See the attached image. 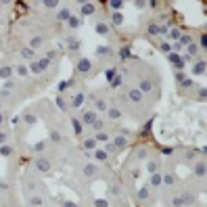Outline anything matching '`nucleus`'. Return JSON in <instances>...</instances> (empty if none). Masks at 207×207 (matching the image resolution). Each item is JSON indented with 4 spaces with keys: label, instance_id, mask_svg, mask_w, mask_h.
<instances>
[{
    "label": "nucleus",
    "instance_id": "obj_1",
    "mask_svg": "<svg viewBox=\"0 0 207 207\" xmlns=\"http://www.w3.org/2000/svg\"><path fill=\"white\" fill-rule=\"evenodd\" d=\"M36 167H38L40 172H48V169H50V161L46 157H38V159H36Z\"/></svg>",
    "mask_w": 207,
    "mask_h": 207
},
{
    "label": "nucleus",
    "instance_id": "obj_2",
    "mask_svg": "<svg viewBox=\"0 0 207 207\" xmlns=\"http://www.w3.org/2000/svg\"><path fill=\"white\" fill-rule=\"evenodd\" d=\"M82 121H84V123H94V121H96V113H94V111H88V113L84 115Z\"/></svg>",
    "mask_w": 207,
    "mask_h": 207
},
{
    "label": "nucleus",
    "instance_id": "obj_3",
    "mask_svg": "<svg viewBox=\"0 0 207 207\" xmlns=\"http://www.w3.org/2000/svg\"><path fill=\"white\" fill-rule=\"evenodd\" d=\"M151 88H153V84L149 82V80H142V82H140V92H151Z\"/></svg>",
    "mask_w": 207,
    "mask_h": 207
},
{
    "label": "nucleus",
    "instance_id": "obj_4",
    "mask_svg": "<svg viewBox=\"0 0 207 207\" xmlns=\"http://www.w3.org/2000/svg\"><path fill=\"white\" fill-rule=\"evenodd\" d=\"M125 145H128V140H125L123 136H119V138H115V145H113V149L117 151V149H123Z\"/></svg>",
    "mask_w": 207,
    "mask_h": 207
},
{
    "label": "nucleus",
    "instance_id": "obj_5",
    "mask_svg": "<svg viewBox=\"0 0 207 207\" xmlns=\"http://www.w3.org/2000/svg\"><path fill=\"white\" fill-rule=\"evenodd\" d=\"M203 71H205V63L201 61V63H197V65H195V69H193V73H195V75H201Z\"/></svg>",
    "mask_w": 207,
    "mask_h": 207
},
{
    "label": "nucleus",
    "instance_id": "obj_6",
    "mask_svg": "<svg viewBox=\"0 0 207 207\" xmlns=\"http://www.w3.org/2000/svg\"><path fill=\"white\" fill-rule=\"evenodd\" d=\"M130 98H132L134 103H138L140 98H142V92H140V90H130Z\"/></svg>",
    "mask_w": 207,
    "mask_h": 207
},
{
    "label": "nucleus",
    "instance_id": "obj_7",
    "mask_svg": "<svg viewBox=\"0 0 207 207\" xmlns=\"http://www.w3.org/2000/svg\"><path fill=\"white\" fill-rule=\"evenodd\" d=\"M180 201H182V205L186 203V205H191V203H195V197L191 195V193H186L184 197H180Z\"/></svg>",
    "mask_w": 207,
    "mask_h": 207
},
{
    "label": "nucleus",
    "instance_id": "obj_8",
    "mask_svg": "<svg viewBox=\"0 0 207 207\" xmlns=\"http://www.w3.org/2000/svg\"><path fill=\"white\" fill-rule=\"evenodd\" d=\"M77 67H80V71H88L90 69V61L88 59H82V61L77 63Z\"/></svg>",
    "mask_w": 207,
    "mask_h": 207
},
{
    "label": "nucleus",
    "instance_id": "obj_9",
    "mask_svg": "<svg viewBox=\"0 0 207 207\" xmlns=\"http://www.w3.org/2000/svg\"><path fill=\"white\" fill-rule=\"evenodd\" d=\"M96 172H98L96 165H86V167H84V174H86V176H94Z\"/></svg>",
    "mask_w": 207,
    "mask_h": 207
},
{
    "label": "nucleus",
    "instance_id": "obj_10",
    "mask_svg": "<svg viewBox=\"0 0 207 207\" xmlns=\"http://www.w3.org/2000/svg\"><path fill=\"white\" fill-rule=\"evenodd\" d=\"M21 57L32 61V59H34V50H32V48H23V50H21Z\"/></svg>",
    "mask_w": 207,
    "mask_h": 207
},
{
    "label": "nucleus",
    "instance_id": "obj_11",
    "mask_svg": "<svg viewBox=\"0 0 207 207\" xmlns=\"http://www.w3.org/2000/svg\"><path fill=\"white\" fill-rule=\"evenodd\" d=\"M161 182H165V184H174L176 182V178L172 174H165V176H161Z\"/></svg>",
    "mask_w": 207,
    "mask_h": 207
},
{
    "label": "nucleus",
    "instance_id": "obj_12",
    "mask_svg": "<svg viewBox=\"0 0 207 207\" xmlns=\"http://www.w3.org/2000/svg\"><path fill=\"white\" fill-rule=\"evenodd\" d=\"M82 103H84V94H75V98H73V107H82Z\"/></svg>",
    "mask_w": 207,
    "mask_h": 207
},
{
    "label": "nucleus",
    "instance_id": "obj_13",
    "mask_svg": "<svg viewBox=\"0 0 207 207\" xmlns=\"http://www.w3.org/2000/svg\"><path fill=\"white\" fill-rule=\"evenodd\" d=\"M195 174L203 178V176H205V163H199V165H197V167H195Z\"/></svg>",
    "mask_w": 207,
    "mask_h": 207
},
{
    "label": "nucleus",
    "instance_id": "obj_14",
    "mask_svg": "<svg viewBox=\"0 0 207 207\" xmlns=\"http://www.w3.org/2000/svg\"><path fill=\"white\" fill-rule=\"evenodd\" d=\"M11 73H13L11 67H2V69H0V77H11Z\"/></svg>",
    "mask_w": 207,
    "mask_h": 207
},
{
    "label": "nucleus",
    "instance_id": "obj_15",
    "mask_svg": "<svg viewBox=\"0 0 207 207\" xmlns=\"http://www.w3.org/2000/svg\"><path fill=\"white\" fill-rule=\"evenodd\" d=\"M94 107H96V111H107V103L105 101H96Z\"/></svg>",
    "mask_w": 207,
    "mask_h": 207
},
{
    "label": "nucleus",
    "instance_id": "obj_16",
    "mask_svg": "<svg viewBox=\"0 0 207 207\" xmlns=\"http://www.w3.org/2000/svg\"><path fill=\"white\" fill-rule=\"evenodd\" d=\"M138 199H140V201L149 199V188H140V193H138Z\"/></svg>",
    "mask_w": 207,
    "mask_h": 207
},
{
    "label": "nucleus",
    "instance_id": "obj_17",
    "mask_svg": "<svg viewBox=\"0 0 207 207\" xmlns=\"http://www.w3.org/2000/svg\"><path fill=\"white\" fill-rule=\"evenodd\" d=\"M59 19H61V21L69 19V11H67V8H61V11H59Z\"/></svg>",
    "mask_w": 207,
    "mask_h": 207
},
{
    "label": "nucleus",
    "instance_id": "obj_18",
    "mask_svg": "<svg viewBox=\"0 0 207 207\" xmlns=\"http://www.w3.org/2000/svg\"><path fill=\"white\" fill-rule=\"evenodd\" d=\"M178 44H180V46H182V44H193V38H191V36H182Z\"/></svg>",
    "mask_w": 207,
    "mask_h": 207
},
{
    "label": "nucleus",
    "instance_id": "obj_19",
    "mask_svg": "<svg viewBox=\"0 0 207 207\" xmlns=\"http://www.w3.org/2000/svg\"><path fill=\"white\" fill-rule=\"evenodd\" d=\"M44 6H46V8H57L59 2H57V0H46V2H44Z\"/></svg>",
    "mask_w": 207,
    "mask_h": 207
},
{
    "label": "nucleus",
    "instance_id": "obj_20",
    "mask_svg": "<svg viewBox=\"0 0 207 207\" xmlns=\"http://www.w3.org/2000/svg\"><path fill=\"white\" fill-rule=\"evenodd\" d=\"M40 44H42V38H34V40H32V44H29V48L34 50V48H38Z\"/></svg>",
    "mask_w": 207,
    "mask_h": 207
},
{
    "label": "nucleus",
    "instance_id": "obj_21",
    "mask_svg": "<svg viewBox=\"0 0 207 207\" xmlns=\"http://www.w3.org/2000/svg\"><path fill=\"white\" fill-rule=\"evenodd\" d=\"M94 157H96L98 161H105V159H107V153H105V151H96V155H94Z\"/></svg>",
    "mask_w": 207,
    "mask_h": 207
},
{
    "label": "nucleus",
    "instance_id": "obj_22",
    "mask_svg": "<svg viewBox=\"0 0 207 207\" xmlns=\"http://www.w3.org/2000/svg\"><path fill=\"white\" fill-rule=\"evenodd\" d=\"M82 11H84L86 15H90V13H94V6H92V4H84V8H82Z\"/></svg>",
    "mask_w": 207,
    "mask_h": 207
},
{
    "label": "nucleus",
    "instance_id": "obj_23",
    "mask_svg": "<svg viewBox=\"0 0 207 207\" xmlns=\"http://www.w3.org/2000/svg\"><path fill=\"white\" fill-rule=\"evenodd\" d=\"M96 140H98V142H107V140H109V136H107L105 132H101V134L96 136Z\"/></svg>",
    "mask_w": 207,
    "mask_h": 207
},
{
    "label": "nucleus",
    "instance_id": "obj_24",
    "mask_svg": "<svg viewBox=\"0 0 207 207\" xmlns=\"http://www.w3.org/2000/svg\"><path fill=\"white\" fill-rule=\"evenodd\" d=\"M23 119H25V123H29V125H32V123H36V115H25Z\"/></svg>",
    "mask_w": 207,
    "mask_h": 207
},
{
    "label": "nucleus",
    "instance_id": "obj_25",
    "mask_svg": "<svg viewBox=\"0 0 207 207\" xmlns=\"http://www.w3.org/2000/svg\"><path fill=\"white\" fill-rule=\"evenodd\" d=\"M32 71H34V73H42V69H40V65H38V63H32V67H29Z\"/></svg>",
    "mask_w": 207,
    "mask_h": 207
},
{
    "label": "nucleus",
    "instance_id": "obj_26",
    "mask_svg": "<svg viewBox=\"0 0 207 207\" xmlns=\"http://www.w3.org/2000/svg\"><path fill=\"white\" fill-rule=\"evenodd\" d=\"M17 73H19V75H27V67L19 65V67H17Z\"/></svg>",
    "mask_w": 207,
    "mask_h": 207
},
{
    "label": "nucleus",
    "instance_id": "obj_27",
    "mask_svg": "<svg viewBox=\"0 0 207 207\" xmlns=\"http://www.w3.org/2000/svg\"><path fill=\"white\" fill-rule=\"evenodd\" d=\"M147 169H149V172H155V169H157V161H151V163H147Z\"/></svg>",
    "mask_w": 207,
    "mask_h": 207
},
{
    "label": "nucleus",
    "instance_id": "obj_28",
    "mask_svg": "<svg viewBox=\"0 0 207 207\" xmlns=\"http://www.w3.org/2000/svg\"><path fill=\"white\" fill-rule=\"evenodd\" d=\"M109 117H111V119H117V117H119V111H117V109H111V111H109Z\"/></svg>",
    "mask_w": 207,
    "mask_h": 207
},
{
    "label": "nucleus",
    "instance_id": "obj_29",
    "mask_svg": "<svg viewBox=\"0 0 207 207\" xmlns=\"http://www.w3.org/2000/svg\"><path fill=\"white\" fill-rule=\"evenodd\" d=\"M50 138H52V140H55V142H59V140H61V134H59V132H55V130H52V132H50Z\"/></svg>",
    "mask_w": 207,
    "mask_h": 207
},
{
    "label": "nucleus",
    "instance_id": "obj_30",
    "mask_svg": "<svg viewBox=\"0 0 207 207\" xmlns=\"http://www.w3.org/2000/svg\"><path fill=\"white\" fill-rule=\"evenodd\" d=\"M0 153L6 157V155H11V153H13V149H11V147H2V151H0Z\"/></svg>",
    "mask_w": 207,
    "mask_h": 207
},
{
    "label": "nucleus",
    "instance_id": "obj_31",
    "mask_svg": "<svg viewBox=\"0 0 207 207\" xmlns=\"http://www.w3.org/2000/svg\"><path fill=\"white\" fill-rule=\"evenodd\" d=\"M157 184H161V176H159V174L153 176V186H157Z\"/></svg>",
    "mask_w": 207,
    "mask_h": 207
},
{
    "label": "nucleus",
    "instance_id": "obj_32",
    "mask_svg": "<svg viewBox=\"0 0 207 207\" xmlns=\"http://www.w3.org/2000/svg\"><path fill=\"white\" fill-rule=\"evenodd\" d=\"M96 32L98 34H107V25H96Z\"/></svg>",
    "mask_w": 207,
    "mask_h": 207
},
{
    "label": "nucleus",
    "instance_id": "obj_33",
    "mask_svg": "<svg viewBox=\"0 0 207 207\" xmlns=\"http://www.w3.org/2000/svg\"><path fill=\"white\" fill-rule=\"evenodd\" d=\"M92 128H94V130H103V121H98V119H96V121L92 123Z\"/></svg>",
    "mask_w": 207,
    "mask_h": 207
},
{
    "label": "nucleus",
    "instance_id": "obj_34",
    "mask_svg": "<svg viewBox=\"0 0 207 207\" xmlns=\"http://www.w3.org/2000/svg\"><path fill=\"white\" fill-rule=\"evenodd\" d=\"M138 159H147V149H140L138 151Z\"/></svg>",
    "mask_w": 207,
    "mask_h": 207
},
{
    "label": "nucleus",
    "instance_id": "obj_35",
    "mask_svg": "<svg viewBox=\"0 0 207 207\" xmlns=\"http://www.w3.org/2000/svg\"><path fill=\"white\" fill-rule=\"evenodd\" d=\"M69 25H71V27H77V25H80V19H75V17H73V19H69Z\"/></svg>",
    "mask_w": 207,
    "mask_h": 207
},
{
    "label": "nucleus",
    "instance_id": "obj_36",
    "mask_svg": "<svg viewBox=\"0 0 207 207\" xmlns=\"http://www.w3.org/2000/svg\"><path fill=\"white\" fill-rule=\"evenodd\" d=\"M94 145H96L94 140H86V149H94Z\"/></svg>",
    "mask_w": 207,
    "mask_h": 207
},
{
    "label": "nucleus",
    "instance_id": "obj_37",
    "mask_svg": "<svg viewBox=\"0 0 207 207\" xmlns=\"http://www.w3.org/2000/svg\"><path fill=\"white\" fill-rule=\"evenodd\" d=\"M109 193H111V195H119V186H111Z\"/></svg>",
    "mask_w": 207,
    "mask_h": 207
},
{
    "label": "nucleus",
    "instance_id": "obj_38",
    "mask_svg": "<svg viewBox=\"0 0 207 207\" xmlns=\"http://www.w3.org/2000/svg\"><path fill=\"white\" fill-rule=\"evenodd\" d=\"M63 207H77L73 201H65V203H63Z\"/></svg>",
    "mask_w": 207,
    "mask_h": 207
},
{
    "label": "nucleus",
    "instance_id": "obj_39",
    "mask_svg": "<svg viewBox=\"0 0 207 207\" xmlns=\"http://www.w3.org/2000/svg\"><path fill=\"white\" fill-rule=\"evenodd\" d=\"M113 21L119 25V23H121V15H113Z\"/></svg>",
    "mask_w": 207,
    "mask_h": 207
},
{
    "label": "nucleus",
    "instance_id": "obj_40",
    "mask_svg": "<svg viewBox=\"0 0 207 207\" xmlns=\"http://www.w3.org/2000/svg\"><path fill=\"white\" fill-rule=\"evenodd\" d=\"M188 50H191V55H195V52H197V44H191V46H188Z\"/></svg>",
    "mask_w": 207,
    "mask_h": 207
},
{
    "label": "nucleus",
    "instance_id": "obj_41",
    "mask_svg": "<svg viewBox=\"0 0 207 207\" xmlns=\"http://www.w3.org/2000/svg\"><path fill=\"white\" fill-rule=\"evenodd\" d=\"M69 86V82H63V84H59V90H61V92H63V90H65Z\"/></svg>",
    "mask_w": 207,
    "mask_h": 207
},
{
    "label": "nucleus",
    "instance_id": "obj_42",
    "mask_svg": "<svg viewBox=\"0 0 207 207\" xmlns=\"http://www.w3.org/2000/svg\"><path fill=\"white\" fill-rule=\"evenodd\" d=\"M96 207H107V201H103V199L96 201Z\"/></svg>",
    "mask_w": 207,
    "mask_h": 207
},
{
    "label": "nucleus",
    "instance_id": "obj_43",
    "mask_svg": "<svg viewBox=\"0 0 207 207\" xmlns=\"http://www.w3.org/2000/svg\"><path fill=\"white\" fill-rule=\"evenodd\" d=\"M128 55H130V50H128V48H123V50H121V57H123V59H128Z\"/></svg>",
    "mask_w": 207,
    "mask_h": 207
},
{
    "label": "nucleus",
    "instance_id": "obj_44",
    "mask_svg": "<svg viewBox=\"0 0 207 207\" xmlns=\"http://www.w3.org/2000/svg\"><path fill=\"white\" fill-rule=\"evenodd\" d=\"M0 142H6V132H0Z\"/></svg>",
    "mask_w": 207,
    "mask_h": 207
},
{
    "label": "nucleus",
    "instance_id": "obj_45",
    "mask_svg": "<svg viewBox=\"0 0 207 207\" xmlns=\"http://www.w3.org/2000/svg\"><path fill=\"white\" fill-rule=\"evenodd\" d=\"M34 149H36V151H42V149H44V142H38V145H36Z\"/></svg>",
    "mask_w": 207,
    "mask_h": 207
},
{
    "label": "nucleus",
    "instance_id": "obj_46",
    "mask_svg": "<svg viewBox=\"0 0 207 207\" xmlns=\"http://www.w3.org/2000/svg\"><path fill=\"white\" fill-rule=\"evenodd\" d=\"M111 6L113 8H121V2H119V0H117V2H111Z\"/></svg>",
    "mask_w": 207,
    "mask_h": 207
},
{
    "label": "nucleus",
    "instance_id": "obj_47",
    "mask_svg": "<svg viewBox=\"0 0 207 207\" xmlns=\"http://www.w3.org/2000/svg\"><path fill=\"white\" fill-rule=\"evenodd\" d=\"M8 96V90H2V92H0V98H6Z\"/></svg>",
    "mask_w": 207,
    "mask_h": 207
},
{
    "label": "nucleus",
    "instance_id": "obj_48",
    "mask_svg": "<svg viewBox=\"0 0 207 207\" xmlns=\"http://www.w3.org/2000/svg\"><path fill=\"white\" fill-rule=\"evenodd\" d=\"M2 119H4V117H2V113H0V125H2Z\"/></svg>",
    "mask_w": 207,
    "mask_h": 207
}]
</instances>
